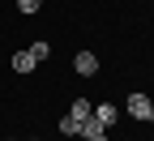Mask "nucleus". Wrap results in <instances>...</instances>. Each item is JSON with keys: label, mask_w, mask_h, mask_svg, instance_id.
<instances>
[{"label": "nucleus", "mask_w": 154, "mask_h": 141, "mask_svg": "<svg viewBox=\"0 0 154 141\" xmlns=\"http://www.w3.org/2000/svg\"><path fill=\"white\" fill-rule=\"evenodd\" d=\"M17 9H22V13H38V9H43V0H17Z\"/></svg>", "instance_id": "nucleus-7"}, {"label": "nucleus", "mask_w": 154, "mask_h": 141, "mask_svg": "<svg viewBox=\"0 0 154 141\" xmlns=\"http://www.w3.org/2000/svg\"><path fill=\"white\" fill-rule=\"evenodd\" d=\"M90 111H94L90 98H73L69 111H64V120H60V133H64V137H77V133H82V120H86Z\"/></svg>", "instance_id": "nucleus-1"}, {"label": "nucleus", "mask_w": 154, "mask_h": 141, "mask_svg": "<svg viewBox=\"0 0 154 141\" xmlns=\"http://www.w3.org/2000/svg\"><path fill=\"white\" fill-rule=\"evenodd\" d=\"M13 69H17V73H34V69H38V60L30 56V47H26V51H13Z\"/></svg>", "instance_id": "nucleus-5"}, {"label": "nucleus", "mask_w": 154, "mask_h": 141, "mask_svg": "<svg viewBox=\"0 0 154 141\" xmlns=\"http://www.w3.org/2000/svg\"><path fill=\"white\" fill-rule=\"evenodd\" d=\"M30 141H38V137H30Z\"/></svg>", "instance_id": "nucleus-10"}, {"label": "nucleus", "mask_w": 154, "mask_h": 141, "mask_svg": "<svg viewBox=\"0 0 154 141\" xmlns=\"http://www.w3.org/2000/svg\"><path fill=\"white\" fill-rule=\"evenodd\" d=\"M94 120H99L103 128H111L116 120H120V107H116V103H94Z\"/></svg>", "instance_id": "nucleus-4"}, {"label": "nucleus", "mask_w": 154, "mask_h": 141, "mask_svg": "<svg viewBox=\"0 0 154 141\" xmlns=\"http://www.w3.org/2000/svg\"><path fill=\"white\" fill-rule=\"evenodd\" d=\"M128 115L133 120H146V124H150V120H154V103H150V94H128Z\"/></svg>", "instance_id": "nucleus-2"}, {"label": "nucleus", "mask_w": 154, "mask_h": 141, "mask_svg": "<svg viewBox=\"0 0 154 141\" xmlns=\"http://www.w3.org/2000/svg\"><path fill=\"white\" fill-rule=\"evenodd\" d=\"M9 141H17V137H9Z\"/></svg>", "instance_id": "nucleus-9"}, {"label": "nucleus", "mask_w": 154, "mask_h": 141, "mask_svg": "<svg viewBox=\"0 0 154 141\" xmlns=\"http://www.w3.org/2000/svg\"><path fill=\"white\" fill-rule=\"evenodd\" d=\"M73 69L82 77H94V73H99V56H94V51H77L73 56Z\"/></svg>", "instance_id": "nucleus-3"}, {"label": "nucleus", "mask_w": 154, "mask_h": 141, "mask_svg": "<svg viewBox=\"0 0 154 141\" xmlns=\"http://www.w3.org/2000/svg\"><path fill=\"white\" fill-rule=\"evenodd\" d=\"M86 141H107V133H94V137H86Z\"/></svg>", "instance_id": "nucleus-8"}, {"label": "nucleus", "mask_w": 154, "mask_h": 141, "mask_svg": "<svg viewBox=\"0 0 154 141\" xmlns=\"http://www.w3.org/2000/svg\"><path fill=\"white\" fill-rule=\"evenodd\" d=\"M30 56L38 60V64H43V60L51 56V43H47V38H34V43H30Z\"/></svg>", "instance_id": "nucleus-6"}]
</instances>
